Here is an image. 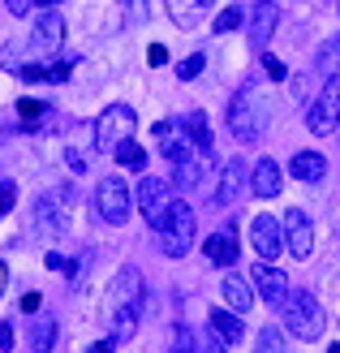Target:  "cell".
Instances as JSON below:
<instances>
[{
	"instance_id": "4",
	"label": "cell",
	"mask_w": 340,
	"mask_h": 353,
	"mask_svg": "<svg viewBox=\"0 0 340 353\" xmlns=\"http://www.w3.org/2000/svg\"><path fill=\"white\" fill-rule=\"evenodd\" d=\"M284 327H289L297 341H319V336H323L328 314H323V306L314 302V293L289 289V297H284Z\"/></svg>"
},
{
	"instance_id": "42",
	"label": "cell",
	"mask_w": 340,
	"mask_h": 353,
	"mask_svg": "<svg viewBox=\"0 0 340 353\" xmlns=\"http://www.w3.org/2000/svg\"><path fill=\"white\" fill-rule=\"evenodd\" d=\"M332 353H340V345H332Z\"/></svg>"
},
{
	"instance_id": "28",
	"label": "cell",
	"mask_w": 340,
	"mask_h": 353,
	"mask_svg": "<svg viewBox=\"0 0 340 353\" xmlns=\"http://www.w3.org/2000/svg\"><path fill=\"white\" fill-rule=\"evenodd\" d=\"M203 65H207V61H203V52H194V57H186L181 65H177V78H181V82H194V78L203 74Z\"/></svg>"
},
{
	"instance_id": "44",
	"label": "cell",
	"mask_w": 340,
	"mask_h": 353,
	"mask_svg": "<svg viewBox=\"0 0 340 353\" xmlns=\"http://www.w3.org/2000/svg\"><path fill=\"white\" fill-rule=\"evenodd\" d=\"M207 5H211V0H207Z\"/></svg>"
},
{
	"instance_id": "30",
	"label": "cell",
	"mask_w": 340,
	"mask_h": 353,
	"mask_svg": "<svg viewBox=\"0 0 340 353\" xmlns=\"http://www.w3.org/2000/svg\"><path fill=\"white\" fill-rule=\"evenodd\" d=\"M43 108H48V103H39V99H22V103H17V117H22L26 125H34V121L43 117Z\"/></svg>"
},
{
	"instance_id": "9",
	"label": "cell",
	"mask_w": 340,
	"mask_h": 353,
	"mask_svg": "<svg viewBox=\"0 0 340 353\" xmlns=\"http://www.w3.org/2000/svg\"><path fill=\"white\" fill-rule=\"evenodd\" d=\"M284 250H293V259H310L314 250V224L301 207L284 216Z\"/></svg>"
},
{
	"instance_id": "11",
	"label": "cell",
	"mask_w": 340,
	"mask_h": 353,
	"mask_svg": "<svg viewBox=\"0 0 340 353\" xmlns=\"http://www.w3.org/2000/svg\"><path fill=\"white\" fill-rule=\"evenodd\" d=\"M250 245L259 250V259L263 263H272L280 250H284V233H280V224H276V216H254V224H250Z\"/></svg>"
},
{
	"instance_id": "31",
	"label": "cell",
	"mask_w": 340,
	"mask_h": 353,
	"mask_svg": "<svg viewBox=\"0 0 340 353\" xmlns=\"http://www.w3.org/2000/svg\"><path fill=\"white\" fill-rule=\"evenodd\" d=\"M263 74H267V82H284V78H289V69H284L280 57H263Z\"/></svg>"
},
{
	"instance_id": "29",
	"label": "cell",
	"mask_w": 340,
	"mask_h": 353,
	"mask_svg": "<svg viewBox=\"0 0 340 353\" xmlns=\"http://www.w3.org/2000/svg\"><path fill=\"white\" fill-rule=\"evenodd\" d=\"M241 22H246V13H241L237 5H232V9H224V13L216 17V34H228V30H237Z\"/></svg>"
},
{
	"instance_id": "33",
	"label": "cell",
	"mask_w": 340,
	"mask_h": 353,
	"mask_svg": "<svg viewBox=\"0 0 340 353\" xmlns=\"http://www.w3.org/2000/svg\"><path fill=\"white\" fill-rule=\"evenodd\" d=\"M168 353H199V349H194V341H190V332L186 327H177L172 332V349Z\"/></svg>"
},
{
	"instance_id": "37",
	"label": "cell",
	"mask_w": 340,
	"mask_h": 353,
	"mask_svg": "<svg viewBox=\"0 0 340 353\" xmlns=\"http://www.w3.org/2000/svg\"><path fill=\"white\" fill-rule=\"evenodd\" d=\"M69 78V65H48V82H65Z\"/></svg>"
},
{
	"instance_id": "3",
	"label": "cell",
	"mask_w": 340,
	"mask_h": 353,
	"mask_svg": "<svg viewBox=\"0 0 340 353\" xmlns=\"http://www.w3.org/2000/svg\"><path fill=\"white\" fill-rule=\"evenodd\" d=\"M228 130L237 143H259L267 134V99L259 95V82H246L228 103Z\"/></svg>"
},
{
	"instance_id": "38",
	"label": "cell",
	"mask_w": 340,
	"mask_h": 353,
	"mask_svg": "<svg viewBox=\"0 0 340 353\" xmlns=\"http://www.w3.org/2000/svg\"><path fill=\"white\" fill-rule=\"evenodd\" d=\"M34 310H39V293H26L22 297V314H34Z\"/></svg>"
},
{
	"instance_id": "22",
	"label": "cell",
	"mask_w": 340,
	"mask_h": 353,
	"mask_svg": "<svg viewBox=\"0 0 340 353\" xmlns=\"http://www.w3.org/2000/svg\"><path fill=\"white\" fill-rule=\"evenodd\" d=\"M203 168H207V151L190 155L186 164H177V176H172V185H177V190H190V185H199V181H203Z\"/></svg>"
},
{
	"instance_id": "14",
	"label": "cell",
	"mask_w": 340,
	"mask_h": 353,
	"mask_svg": "<svg viewBox=\"0 0 340 353\" xmlns=\"http://www.w3.org/2000/svg\"><path fill=\"white\" fill-rule=\"evenodd\" d=\"M168 203L172 199H168L164 176H142V181H138V207H142V216H147V220H155Z\"/></svg>"
},
{
	"instance_id": "1",
	"label": "cell",
	"mask_w": 340,
	"mask_h": 353,
	"mask_svg": "<svg viewBox=\"0 0 340 353\" xmlns=\"http://www.w3.org/2000/svg\"><path fill=\"white\" fill-rule=\"evenodd\" d=\"M138 310H142V276H138V268H121L112 280V293H108V314H103L112 327V341L134 336Z\"/></svg>"
},
{
	"instance_id": "13",
	"label": "cell",
	"mask_w": 340,
	"mask_h": 353,
	"mask_svg": "<svg viewBox=\"0 0 340 353\" xmlns=\"http://www.w3.org/2000/svg\"><path fill=\"white\" fill-rule=\"evenodd\" d=\"M276 22H280L276 0H250V43L254 48H267V39L276 34Z\"/></svg>"
},
{
	"instance_id": "17",
	"label": "cell",
	"mask_w": 340,
	"mask_h": 353,
	"mask_svg": "<svg viewBox=\"0 0 340 353\" xmlns=\"http://www.w3.org/2000/svg\"><path fill=\"white\" fill-rule=\"evenodd\" d=\"M289 168H293V176H297V181H306V185H319V181L328 176V160H323L319 151H297Z\"/></svg>"
},
{
	"instance_id": "21",
	"label": "cell",
	"mask_w": 340,
	"mask_h": 353,
	"mask_svg": "<svg viewBox=\"0 0 340 353\" xmlns=\"http://www.w3.org/2000/svg\"><path fill=\"white\" fill-rule=\"evenodd\" d=\"M203 5H207V0H164V9H168V17H172V26H181V30H194V26H199Z\"/></svg>"
},
{
	"instance_id": "35",
	"label": "cell",
	"mask_w": 340,
	"mask_h": 353,
	"mask_svg": "<svg viewBox=\"0 0 340 353\" xmlns=\"http://www.w3.org/2000/svg\"><path fill=\"white\" fill-rule=\"evenodd\" d=\"M147 61H151V65H164V61H168V48H164V43H151V48H147Z\"/></svg>"
},
{
	"instance_id": "32",
	"label": "cell",
	"mask_w": 340,
	"mask_h": 353,
	"mask_svg": "<svg viewBox=\"0 0 340 353\" xmlns=\"http://www.w3.org/2000/svg\"><path fill=\"white\" fill-rule=\"evenodd\" d=\"M203 345H207L203 353H228V349H232V345H228V341L220 336V332H216V327H207V336H203Z\"/></svg>"
},
{
	"instance_id": "2",
	"label": "cell",
	"mask_w": 340,
	"mask_h": 353,
	"mask_svg": "<svg viewBox=\"0 0 340 353\" xmlns=\"http://www.w3.org/2000/svg\"><path fill=\"white\" fill-rule=\"evenodd\" d=\"M151 228H155V237H159V250H164L168 259H186L190 245H194V207L181 203V199H172L151 220Z\"/></svg>"
},
{
	"instance_id": "16",
	"label": "cell",
	"mask_w": 340,
	"mask_h": 353,
	"mask_svg": "<svg viewBox=\"0 0 340 353\" xmlns=\"http://www.w3.org/2000/svg\"><path fill=\"white\" fill-rule=\"evenodd\" d=\"M26 345H30V353H52L57 349V319H52V314H34L30 332H26Z\"/></svg>"
},
{
	"instance_id": "26",
	"label": "cell",
	"mask_w": 340,
	"mask_h": 353,
	"mask_svg": "<svg viewBox=\"0 0 340 353\" xmlns=\"http://www.w3.org/2000/svg\"><path fill=\"white\" fill-rule=\"evenodd\" d=\"M186 130H190V138H194V147H199V151L211 147V130H207V117L203 112H190L186 117Z\"/></svg>"
},
{
	"instance_id": "24",
	"label": "cell",
	"mask_w": 340,
	"mask_h": 353,
	"mask_svg": "<svg viewBox=\"0 0 340 353\" xmlns=\"http://www.w3.org/2000/svg\"><path fill=\"white\" fill-rule=\"evenodd\" d=\"M332 74H340V39H328L323 48H319V61H314V78H332Z\"/></svg>"
},
{
	"instance_id": "15",
	"label": "cell",
	"mask_w": 340,
	"mask_h": 353,
	"mask_svg": "<svg viewBox=\"0 0 340 353\" xmlns=\"http://www.w3.org/2000/svg\"><path fill=\"white\" fill-rule=\"evenodd\" d=\"M207 259L216 263V268H232L237 263V233H228V228H220V233H211L207 237Z\"/></svg>"
},
{
	"instance_id": "20",
	"label": "cell",
	"mask_w": 340,
	"mask_h": 353,
	"mask_svg": "<svg viewBox=\"0 0 340 353\" xmlns=\"http://www.w3.org/2000/svg\"><path fill=\"white\" fill-rule=\"evenodd\" d=\"M254 194L259 199H276V194L284 190V176H280V168H276V160H259L254 164Z\"/></svg>"
},
{
	"instance_id": "39",
	"label": "cell",
	"mask_w": 340,
	"mask_h": 353,
	"mask_svg": "<svg viewBox=\"0 0 340 353\" xmlns=\"http://www.w3.org/2000/svg\"><path fill=\"white\" fill-rule=\"evenodd\" d=\"M86 353H112V341H95V345L86 349Z\"/></svg>"
},
{
	"instance_id": "5",
	"label": "cell",
	"mask_w": 340,
	"mask_h": 353,
	"mask_svg": "<svg viewBox=\"0 0 340 353\" xmlns=\"http://www.w3.org/2000/svg\"><path fill=\"white\" fill-rule=\"evenodd\" d=\"M134 125H138L134 108H125V103L103 108L99 121H95V151H117L121 143H130V138H134Z\"/></svg>"
},
{
	"instance_id": "19",
	"label": "cell",
	"mask_w": 340,
	"mask_h": 353,
	"mask_svg": "<svg viewBox=\"0 0 340 353\" xmlns=\"http://www.w3.org/2000/svg\"><path fill=\"white\" fill-rule=\"evenodd\" d=\"M220 293H224V306H228V310H237V314H246L250 302H254V293H250V280L232 276V272L220 280Z\"/></svg>"
},
{
	"instance_id": "12",
	"label": "cell",
	"mask_w": 340,
	"mask_h": 353,
	"mask_svg": "<svg viewBox=\"0 0 340 353\" xmlns=\"http://www.w3.org/2000/svg\"><path fill=\"white\" fill-rule=\"evenodd\" d=\"M65 39V17L57 9H39V17H34V30H30V48L34 52H57Z\"/></svg>"
},
{
	"instance_id": "43",
	"label": "cell",
	"mask_w": 340,
	"mask_h": 353,
	"mask_svg": "<svg viewBox=\"0 0 340 353\" xmlns=\"http://www.w3.org/2000/svg\"><path fill=\"white\" fill-rule=\"evenodd\" d=\"M121 5H130V0H121Z\"/></svg>"
},
{
	"instance_id": "36",
	"label": "cell",
	"mask_w": 340,
	"mask_h": 353,
	"mask_svg": "<svg viewBox=\"0 0 340 353\" xmlns=\"http://www.w3.org/2000/svg\"><path fill=\"white\" fill-rule=\"evenodd\" d=\"M9 349H13V327L0 323V353H9Z\"/></svg>"
},
{
	"instance_id": "6",
	"label": "cell",
	"mask_w": 340,
	"mask_h": 353,
	"mask_svg": "<svg viewBox=\"0 0 340 353\" xmlns=\"http://www.w3.org/2000/svg\"><path fill=\"white\" fill-rule=\"evenodd\" d=\"M134 203H130V185L121 181V176H103V181L95 185V211H99V220L103 224H112V228H121V224H130V211Z\"/></svg>"
},
{
	"instance_id": "41",
	"label": "cell",
	"mask_w": 340,
	"mask_h": 353,
	"mask_svg": "<svg viewBox=\"0 0 340 353\" xmlns=\"http://www.w3.org/2000/svg\"><path fill=\"white\" fill-rule=\"evenodd\" d=\"M5 285H9V272H5V263H0V293H5Z\"/></svg>"
},
{
	"instance_id": "25",
	"label": "cell",
	"mask_w": 340,
	"mask_h": 353,
	"mask_svg": "<svg viewBox=\"0 0 340 353\" xmlns=\"http://www.w3.org/2000/svg\"><path fill=\"white\" fill-rule=\"evenodd\" d=\"M112 155H117V164H121V168H134V172L147 168V151H142V147L134 143V138H130V143H121Z\"/></svg>"
},
{
	"instance_id": "40",
	"label": "cell",
	"mask_w": 340,
	"mask_h": 353,
	"mask_svg": "<svg viewBox=\"0 0 340 353\" xmlns=\"http://www.w3.org/2000/svg\"><path fill=\"white\" fill-rule=\"evenodd\" d=\"M61 0H34V9H57Z\"/></svg>"
},
{
	"instance_id": "18",
	"label": "cell",
	"mask_w": 340,
	"mask_h": 353,
	"mask_svg": "<svg viewBox=\"0 0 340 353\" xmlns=\"http://www.w3.org/2000/svg\"><path fill=\"white\" fill-rule=\"evenodd\" d=\"M241 190H246V164H241V160H228V164H224V172H220V190H216V203H220V207H228V203L237 199Z\"/></svg>"
},
{
	"instance_id": "27",
	"label": "cell",
	"mask_w": 340,
	"mask_h": 353,
	"mask_svg": "<svg viewBox=\"0 0 340 353\" xmlns=\"http://www.w3.org/2000/svg\"><path fill=\"white\" fill-rule=\"evenodd\" d=\"M254 353H289V349H284V336L276 327H263L259 341H254Z\"/></svg>"
},
{
	"instance_id": "23",
	"label": "cell",
	"mask_w": 340,
	"mask_h": 353,
	"mask_svg": "<svg viewBox=\"0 0 340 353\" xmlns=\"http://www.w3.org/2000/svg\"><path fill=\"white\" fill-rule=\"evenodd\" d=\"M211 327H216L228 345H237V341L246 336V327H241V319H237V310H211Z\"/></svg>"
},
{
	"instance_id": "34",
	"label": "cell",
	"mask_w": 340,
	"mask_h": 353,
	"mask_svg": "<svg viewBox=\"0 0 340 353\" xmlns=\"http://www.w3.org/2000/svg\"><path fill=\"white\" fill-rule=\"evenodd\" d=\"M5 5H9V13H13V17H26V13L34 9V0H5Z\"/></svg>"
},
{
	"instance_id": "7",
	"label": "cell",
	"mask_w": 340,
	"mask_h": 353,
	"mask_svg": "<svg viewBox=\"0 0 340 353\" xmlns=\"http://www.w3.org/2000/svg\"><path fill=\"white\" fill-rule=\"evenodd\" d=\"M155 143H159V155H164L168 164H186L190 155H199V147H194V138L181 134V121H155Z\"/></svg>"
},
{
	"instance_id": "10",
	"label": "cell",
	"mask_w": 340,
	"mask_h": 353,
	"mask_svg": "<svg viewBox=\"0 0 340 353\" xmlns=\"http://www.w3.org/2000/svg\"><path fill=\"white\" fill-rule=\"evenodd\" d=\"M250 280H254V289L263 302H272V306H284V297H289V276H284L280 268H272V263H254L250 268Z\"/></svg>"
},
{
	"instance_id": "8",
	"label": "cell",
	"mask_w": 340,
	"mask_h": 353,
	"mask_svg": "<svg viewBox=\"0 0 340 353\" xmlns=\"http://www.w3.org/2000/svg\"><path fill=\"white\" fill-rule=\"evenodd\" d=\"M306 125H310V134H332L340 125V91L336 86H323L314 95V103L306 108Z\"/></svg>"
}]
</instances>
